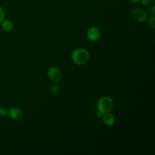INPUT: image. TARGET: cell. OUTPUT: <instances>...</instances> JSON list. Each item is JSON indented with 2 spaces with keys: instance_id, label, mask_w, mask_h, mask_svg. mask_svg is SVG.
I'll return each instance as SVG.
<instances>
[{
  "instance_id": "9a60e30c",
  "label": "cell",
  "mask_w": 155,
  "mask_h": 155,
  "mask_svg": "<svg viewBox=\"0 0 155 155\" xmlns=\"http://www.w3.org/2000/svg\"><path fill=\"white\" fill-rule=\"evenodd\" d=\"M104 113H102V112H101L100 111H99L97 113V116L98 117H103V116H104Z\"/></svg>"
},
{
  "instance_id": "277c9868",
  "label": "cell",
  "mask_w": 155,
  "mask_h": 155,
  "mask_svg": "<svg viewBox=\"0 0 155 155\" xmlns=\"http://www.w3.org/2000/svg\"><path fill=\"white\" fill-rule=\"evenodd\" d=\"M48 76L53 82H58L62 79L61 72L56 67H51L48 69Z\"/></svg>"
},
{
  "instance_id": "30bf717a",
  "label": "cell",
  "mask_w": 155,
  "mask_h": 155,
  "mask_svg": "<svg viewBox=\"0 0 155 155\" xmlns=\"http://www.w3.org/2000/svg\"><path fill=\"white\" fill-rule=\"evenodd\" d=\"M8 113V110L4 107H0V116L4 117Z\"/></svg>"
},
{
  "instance_id": "6da1fadb",
  "label": "cell",
  "mask_w": 155,
  "mask_h": 155,
  "mask_svg": "<svg viewBox=\"0 0 155 155\" xmlns=\"http://www.w3.org/2000/svg\"><path fill=\"white\" fill-rule=\"evenodd\" d=\"M71 58L76 64L82 65L88 62L90 59V54L85 49L78 48L72 53Z\"/></svg>"
},
{
  "instance_id": "3957f363",
  "label": "cell",
  "mask_w": 155,
  "mask_h": 155,
  "mask_svg": "<svg viewBox=\"0 0 155 155\" xmlns=\"http://www.w3.org/2000/svg\"><path fill=\"white\" fill-rule=\"evenodd\" d=\"M131 17L134 21L139 22H143L147 19V13L142 9L137 8L131 12Z\"/></svg>"
},
{
  "instance_id": "52a82bcc",
  "label": "cell",
  "mask_w": 155,
  "mask_h": 155,
  "mask_svg": "<svg viewBox=\"0 0 155 155\" xmlns=\"http://www.w3.org/2000/svg\"><path fill=\"white\" fill-rule=\"evenodd\" d=\"M103 120L104 123L108 126H111L114 124L115 118L114 116L110 113H106L104 114L103 116Z\"/></svg>"
},
{
  "instance_id": "e0dca14e",
  "label": "cell",
  "mask_w": 155,
  "mask_h": 155,
  "mask_svg": "<svg viewBox=\"0 0 155 155\" xmlns=\"http://www.w3.org/2000/svg\"><path fill=\"white\" fill-rule=\"evenodd\" d=\"M150 2H151L153 4H154L155 2V0H150Z\"/></svg>"
},
{
  "instance_id": "4fadbf2b",
  "label": "cell",
  "mask_w": 155,
  "mask_h": 155,
  "mask_svg": "<svg viewBox=\"0 0 155 155\" xmlns=\"http://www.w3.org/2000/svg\"><path fill=\"white\" fill-rule=\"evenodd\" d=\"M154 8H155V5L153 4V5L152 7H149L148 9V12L149 13H151L153 15V16H154Z\"/></svg>"
},
{
  "instance_id": "7a4b0ae2",
  "label": "cell",
  "mask_w": 155,
  "mask_h": 155,
  "mask_svg": "<svg viewBox=\"0 0 155 155\" xmlns=\"http://www.w3.org/2000/svg\"><path fill=\"white\" fill-rule=\"evenodd\" d=\"M113 106V100L108 96H104L99 99L97 102V108L103 113H108L112 109Z\"/></svg>"
},
{
  "instance_id": "5bb4252c",
  "label": "cell",
  "mask_w": 155,
  "mask_h": 155,
  "mask_svg": "<svg viewBox=\"0 0 155 155\" xmlns=\"http://www.w3.org/2000/svg\"><path fill=\"white\" fill-rule=\"evenodd\" d=\"M141 4L143 5H147L150 3V0H140Z\"/></svg>"
},
{
  "instance_id": "8992f818",
  "label": "cell",
  "mask_w": 155,
  "mask_h": 155,
  "mask_svg": "<svg viewBox=\"0 0 155 155\" xmlns=\"http://www.w3.org/2000/svg\"><path fill=\"white\" fill-rule=\"evenodd\" d=\"M7 114L10 118L13 120L20 119L22 117V112L21 109L17 107H12L8 110Z\"/></svg>"
},
{
  "instance_id": "2e32d148",
  "label": "cell",
  "mask_w": 155,
  "mask_h": 155,
  "mask_svg": "<svg viewBox=\"0 0 155 155\" xmlns=\"http://www.w3.org/2000/svg\"><path fill=\"white\" fill-rule=\"evenodd\" d=\"M130 1L133 3H137L140 1V0H130Z\"/></svg>"
},
{
  "instance_id": "8fae6325",
  "label": "cell",
  "mask_w": 155,
  "mask_h": 155,
  "mask_svg": "<svg viewBox=\"0 0 155 155\" xmlns=\"http://www.w3.org/2000/svg\"><path fill=\"white\" fill-rule=\"evenodd\" d=\"M5 19V12L4 9L0 7V24Z\"/></svg>"
},
{
  "instance_id": "9c48e42d",
  "label": "cell",
  "mask_w": 155,
  "mask_h": 155,
  "mask_svg": "<svg viewBox=\"0 0 155 155\" xmlns=\"http://www.w3.org/2000/svg\"><path fill=\"white\" fill-rule=\"evenodd\" d=\"M147 23H148V25L150 28L154 29L155 27V18L154 16H150L148 20H147Z\"/></svg>"
},
{
  "instance_id": "5b68a950",
  "label": "cell",
  "mask_w": 155,
  "mask_h": 155,
  "mask_svg": "<svg viewBox=\"0 0 155 155\" xmlns=\"http://www.w3.org/2000/svg\"><path fill=\"white\" fill-rule=\"evenodd\" d=\"M88 39L92 42H95L99 39L100 32L99 29L96 27H91L88 28L87 33Z\"/></svg>"
},
{
  "instance_id": "7c38bea8",
  "label": "cell",
  "mask_w": 155,
  "mask_h": 155,
  "mask_svg": "<svg viewBox=\"0 0 155 155\" xmlns=\"http://www.w3.org/2000/svg\"><path fill=\"white\" fill-rule=\"evenodd\" d=\"M50 91H51V92L52 93L56 94V93H57L59 91V86L56 85H52V86L50 87Z\"/></svg>"
},
{
  "instance_id": "ba28073f",
  "label": "cell",
  "mask_w": 155,
  "mask_h": 155,
  "mask_svg": "<svg viewBox=\"0 0 155 155\" xmlns=\"http://www.w3.org/2000/svg\"><path fill=\"white\" fill-rule=\"evenodd\" d=\"M1 25L2 29L5 31H10L13 28V24L9 19H4Z\"/></svg>"
}]
</instances>
